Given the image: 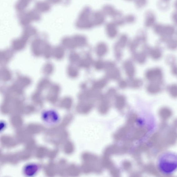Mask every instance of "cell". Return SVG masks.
<instances>
[{
    "instance_id": "6da1fadb",
    "label": "cell",
    "mask_w": 177,
    "mask_h": 177,
    "mask_svg": "<svg viewBox=\"0 0 177 177\" xmlns=\"http://www.w3.org/2000/svg\"><path fill=\"white\" fill-rule=\"evenodd\" d=\"M156 166L163 174H173L177 171V154L171 151L163 152L157 159Z\"/></svg>"
},
{
    "instance_id": "7a4b0ae2",
    "label": "cell",
    "mask_w": 177,
    "mask_h": 177,
    "mask_svg": "<svg viewBox=\"0 0 177 177\" xmlns=\"http://www.w3.org/2000/svg\"><path fill=\"white\" fill-rule=\"evenodd\" d=\"M146 76L147 79L152 82L161 83L163 78L162 70L159 68L149 69L147 71Z\"/></svg>"
},
{
    "instance_id": "3957f363",
    "label": "cell",
    "mask_w": 177,
    "mask_h": 177,
    "mask_svg": "<svg viewBox=\"0 0 177 177\" xmlns=\"http://www.w3.org/2000/svg\"><path fill=\"white\" fill-rule=\"evenodd\" d=\"M43 121L49 124H54L58 122L59 116L58 113L53 111H47L43 112L42 116Z\"/></svg>"
},
{
    "instance_id": "277c9868",
    "label": "cell",
    "mask_w": 177,
    "mask_h": 177,
    "mask_svg": "<svg viewBox=\"0 0 177 177\" xmlns=\"http://www.w3.org/2000/svg\"><path fill=\"white\" fill-rule=\"evenodd\" d=\"M124 68L126 74L130 78H132L135 75V68L131 61L126 62L124 65Z\"/></svg>"
},
{
    "instance_id": "5b68a950",
    "label": "cell",
    "mask_w": 177,
    "mask_h": 177,
    "mask_svg": "<svg viewBox=\"0 0 177 177\" xmlns=\"http://www.w3.org/2000/svg\"><path fill=\"white\" fill-rule=\"evenodd\" d=\"M38 169L37 165L34 164H29L25 167L24 172L27 175L32 176L35 174Z\"/></svg>"
},
{
    "instance_id": "8992f818",
    "label": "cell",
    "mask_w": 177,
    "mask_h": 177,
    "mask_svg": "<svg viewBox=\"0 0 177 177\" xmlns=\"http://www.w3.org/2000/svg\"><path fill=\"white\" fill-rule=\"evenodd\" d=\"M147 90L150 93L155 94L161 91V88L159 83L152 82L148 86Z\"/></svg>"
},
{
    "instance_id": "52a82bcc",
    "label": "cell",
    "mask_w": 177,
    "mask_h": 177,
    "mask_svg": "<svg viewBox=\"0 0 177 177\" xmlns=\"http://www.w3.org/2000/svg\"><path fill=\"white\" fill-rule=\"evenodd\" d=\"M107 50V47L104 43H100L96 47V54L99 56H103L106 54Z\"/></svg>"
},
{
    "instance_id": "ba28073f",
    "label": "cell",
    "mask_w": 177,
    "mask_h": 177,
    "mask_svg": "<svg viewBox=\"0 0 177 177\" xmlns=\"http://www.w3.org/2000/svg\"><path fill=\"white\" fill-rule=\"evenodd\" d=\"M149 54L151 58L155 60L159 59L162 56L161 51L158 48L152 49L150 50Z\"/></svg>"
},
{
    "instance_id": "9c48e42d",
    "label": "cell",
    "mask_w": 177,
    "mask_h": 177,
    "mask_svg": "<svg viewBox=\"0 0 177 177\" xmlns=\"http://www.w3.org/2000/svg\"><path fill=\"white\" fill-rule=\"evenodd\" d=\"M107 81L106 80L102 79L95 82L93 85V87L96 89H101L104 87Z\"/></svg>"
},
{
    "instance_id": "30bf717a",
    "label": "cell",
    "mask_w": 177,
    "mask_h": 177,
    "mask_svg": "<svg viewBox=\"0 0 177 177\" xmlns=\"http://www.w3.org/2000/svg\"><path fill=\"white\" fill-rule=\"evenodd\" d=\"M136 58L137 61L140 63H143L146 60V56L144 53H140L136 55Z\"/></svg>"
},
{
    "instance_id": "8fae6325",
    "label": "cell",
    "mask_w": 177,
    "mask_h": 177,
    "mask_svg": "<svg viewBox=\"0 0 177 177\" xmlns=\"http://www.w3.org/2000/svg\"><path fill=\"white\" fill-rule=\"evenodd\" d=\"M125 103V98L124 96H119L117 97L116 103L117 106L119 108H121L124 106Z\"/></svg>"
},
{
    "instance_id": "7c38bea8",
    "label": "cell",
    "mask_w": 177,
    "mask_h": 177,
    "mask_svg": "<svg viewBox=\"0 0 177 177\" xmlns=\"http://www.w3.org/2000/svg\"><path fill=\"white\" fill-rule=\"evenodd\" d=\"M111 71L110 73V75L111 77L115 79H117L119 78L120 76V73L118 70L117 69H113L112 71Z\"/></svg>"
},
{
    "instance_id": "4fadbf2b",
    "label": "cell",
    "mask_w": 177,
    "mask_h": 177,
    "mask_svg": "<svg viewBox=\"0 0 177 177\" xmlns=\"http://www.w3.org/2000/svg\"><path fill=\"white\" fill-rule=\"evenodd\" d=\"M169 91L171 95L174 96H177V85L174 84L169 87Z\"/></svg>"
},
{
    "instance_id": "5bb4252c",
    "label": "cell",
    "mask_w": 177,
    "mask_h": 177,
    "mask_svg": "<svg viewBox=\"0 0 177 177\" xmlns=\"http://www.w3.org/2000/svg\"><path fill=\"white\" fill-rule=\"evenodd\" d=\"M95 68L96 69L100 70L104 68L105 65L104 63L101 61H96L95 64Z\"/></svg>"
},
{
    "instance_id": "9a60e30c",
    "label": "cell",
    "mask_w": 177,
    "mask_h": 177,
    "mask_svg": "<svg viewBox=\"0 0 177 177\" xmlns=\"http://www.w3.org/2000/svg\"><path fill=\"white\" fill-rule=\"evenodd\" d=\"M143 84L142 81L140 80H135L133 81L132 86L133 87L138 88L141 86Z\"/></svg>"
},
{
    "instance_id": "2e32d148",
    "label": "cell",
    "mask_w": 177,
    "mask_h": 177,
    "mask_svg": "<svg viewBox=\"0 0 177 177\" xmlns=\"http://www.w3.org/2000/svg\"><path fill=\"white\" fill-rule=\"evenodd\" d=\"M91 60L89 58H86L83 61V65L86 68H88L91 64Z\"/></svg>"
},
{
    "instance_id": "e0dca14e",
    "label": "cell",
    "mask_w": 177,
    "mask_h": 177,
    "mask_svg": "<svg viewBox=\"0 0 177 177\" xmlns=\"http://www.w3.org/2000/svg\"><path fill=\"white\" fill-rule=\"evenodd\" d=\"M168 46L170 49H175L177 48V43L174 41H170L168 43Z\"/></svg>"
},
{
    "instance_id": "ac0fdd59",
    "label": "cell",
    "mask_w": 177,
    "mask_h": 177,
    "mask_svg": "<svg viewBox=\"0 0 177 177\" xmlns=\"http://www.w3.org/2000/svg\"><path fill=\"white\" fill-rule=\"evenodd\" d=\"M124 37H123L119 42V45L120 47L122 48L123 47L126 45V43L127 42V39L126 38H124Z\"/></svg>"
},
{
    "instance_id": "d6986e66",
    "label": "cell",
    "mask_w": 177,
    "mask_h": 177,
    "mask_svg": "<svg viewBox=\"0 0 177 177\" xmlns=\"http://www.w3.org/2000/svg\"><path fill=\"white\" fill-rule=\"evenodd\" d=\"M172 71L174 75L177 76V66L175 65L173 66L172 68Z\"/></svg>"
},
{
    "instance_id": "ffe728a7",
    "label": "cell",
    "mask_w": 177,
    "mask_h": 177,
    "mask_svg": "<svg viewBox=\"0 0 177 177\" xmlns=\"http://www.w3.org/2000/svg\"><path fill=\"white\" fill-rule=\"evenodd\" d=\"M127 83L126 81H122L120 83L119 86L120 87L122 88H124L126 87L127 86Z\"/></svg>"
}]
</instances>
